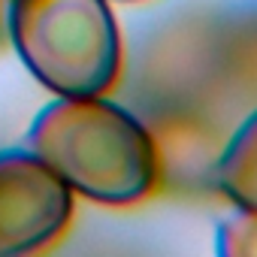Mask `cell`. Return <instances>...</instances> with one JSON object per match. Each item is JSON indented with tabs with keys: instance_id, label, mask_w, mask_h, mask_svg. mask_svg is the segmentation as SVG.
<instances>
[{
	"instance_id": "6da1fadb",
	"label": "cell",
	"mask_w": 257,
	"mask_h": 257,
	"mask_svg": "<svg viewBox=\"0 0 257 257\" xmlns=\"http://www.w3.org/2000/svg\"><path fill=\"white\" fill-rule=\"evenodd\" d=\"M28 140L31 152L85 200L121 209L158 191L149 124L103 94L52 100L37 115Z\"/></svg>"
},
{
	"instance_id": "7a4b0ae2",
	"label": "cell",
	"mask_w": 257,
	"mask_h": 257,
	"mask_svg": "<svg viewBox=\"0 0 257 257\" xmlns=\"http://www.w3.org/2000/svg\"><path fill=\"white\" fill-rule=\"evenodd\" d=\"M22 64L58 97H97L121 76V31L109 0H13Z\"/></svg>"
},
{
	"instance_id": "3957f363",
	"label": "cell",
	"mask_w": 257,
	"mask_h": 257,
	"mask_svg": "<svg viewBox=\"0 0 257 257\" xmlns=\"http://www.w3.org/2000/svg\"><path fill=\"white\" fill-rule=\"evenodd\" d=\"M70 185L34 152H0V257L34 254L73 221Z\"/></svg>"
},
{
	"instance_id": "277c9868",
	"label": "cell",
	"mask_w": 257,
	"mask_h": 257,
	"mask_svg": "<svg viewBox=\"0 0 257 257\" xmlns=\"http://www.w3.org/2000/svg\"><path fill=\"white\" fill-rule=\"evenodd\" d=\"M149 131L158 155V191H215V161L221 143L200 118L167 112L149 124Z\"/></svg>"
},
{
	"instance_id": "5b68a950",
	"label": "cell",
	"mask_w": 257,
	"mask_h": 257,
	"mask_svg": "<svg viewBox=\"0 0 257 257\" xmlns=\"http://www.w3.org/2000/svg\"><path fill=\"white\" fill-rule=\"evenodd\" d=\"M215 191L230 200V206L257 209V109L242 118L221 146L215 161Z\"/></svg>"
},
{
	"instance_id": "8992f818",
	"label": "cell",
	"mask_w": 257,
	"mask_h": 257,
	"mask_svg": "<svg viewBox=\"0 0 257 257\" xmlns=\"http://www.w3.org/2000/svg\"><path fill=\"white\" fill-rule=\"evenodd\" d=\"M215 251L221 257H257V209L233 206L215 224Z\"/></svg>"
},
{
	"instance_id": "52a82bcc",
	"label": "cell",
	"mask_w": 257,
	"mask_h": 257,
	"mask_svg": "<svg viewBox=\"0 0 257 257\" xmlns=\"http://www.w3.org/2000/svg\"><path fill=\"white\" fill-rule=\"evenodd\" d=\"M124 4H134V0H124Z\"/></svg>"
}]
</instances>
